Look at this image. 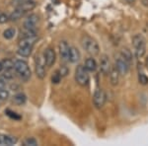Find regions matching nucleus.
I'll use <instances>...</instances> for the list:
<instances>
[{
    "label": "nucleus",
    "mask_w": 148,
    "mask_h": 146,
    "mask_svg": "<svg viewBox=\"0 0 148 146\" xmlns=\"http://www.w3.org/2000/svg\"><path fill=\"white\" fill-rule=\"evenodd\" d=\"M46 60H45V57L40 54H38L35 58V71L37 77L42 80L45 79L47 75V70H46Z\"/></svg>",
    "instance_id": "nucleus-5"
},
{
    "label": "nucleus",
    "mask_w": 148,
    "mask_h": 146,
    "mask_svg": "<svg viewBox=\"0 0 148 146\" xmlns=\"http://www.w3.org/2000/svg\"><path fill=\"white\" fill-rule=\"evenodd\" d=\"M81 59V53L79 49L76 47H70V52H69V61L71 63H77Z\"/></svg>",
    "instance_id": "nucleus-14"
},
{
    "label": "nucleus",
    "mask_w": 148,
    "mask_h": 146,
    "mask_svg": "<svg viewBox=\"0 0 148 146\" xmlns=\"http://www.w3.org/2000/svg\"><path fill=\"white\" fill-rule=\"evenodd\" d=\"M15 35H16V30L14 28H8L3 32V37H4V39H6V40L13 39V38L15 37Z\"/></svg>",
    "instance_id": "nucleus-22"
},
{
    "label": "nucleus",
    "mask_w": 148,
    "mask_h": 146,
    "mask_svg": "<svg viewBox=\"0 0 148 146\" xmlns=\"http://www.w3.org/2000/svg\"><path fill=\"white\" fill-rule=\"evenodd\" d=\"M84 66L89 72H95L98 68L97 61L95 60V58L93 57H88L84 62Z\"/></svg>",
    "instance_id": "nucleus-15"
},
{
    "label": "nucleus",
    "mask_w": 148,
    "mask_h": 146,
    "mask_svg": "<svg viewBox=\"0 0 148 146\" xmlns=\"http://www.w3.org/2000/svg\"><path fill=\"white\" fill-rule=\"evenodd\" d=\"M109 76H110V82H111V85L113 86H116L120 82V76H121V73L119 72V70L116 69V67H112L111 71L109 73Z\"/></svg>",
    "instance_id": "nucleus-13"
},
{
    "label": "nucleus",
    "mask_w": 148,
    "mask_h": 146,
    "mask_svg": "<svg viewBox=\"0 0 148 146\" xmlns=\"http://www.w3.org/2000/svg\"><path fill=\"white\" fill-rule=\"evenodd\" d=\"M9 96H10V94H9V91L6 89H1L0 90V101L3 102V101H6V100H8Z\"/></svg>",
    "instance_id": "nucleus-27"
},
{
    "label": "nucleus",
    "mask_w": 148,
    "mask_h": 146,
    "mask_svg": "<svg viewBox=\"0 0 148 146\" xmlns=\"http://www.w3.org/2000/svg\"><path fill=\"white\" fill-rule=\"evenodd\" d=\"M132 45L134 49V54L136 58H142L146 53V40L144 37L139 34L132 38Z\"/></svg>",
    "instance_id": "nucleus-3"
},
{
    "label": "nucleus",
    "mask_w": 148,
    "mask_h": 146,
    "mask_svg": "<svg viewBox=\"0 0 148 146\" xmlns=\"http://www.w3.org/2000/svg\"><path fill=\"white\" fill-rule=\"evenodd\" d=\"M38 144H39L38 141L33 137H29L27 139L24 140V142H23L24 146H37Z\"/></svg>",
    "instance_id": "nucleus-24"
},
{
    "label": "nucleus",
    "mask_w": 148,
    "mask_h": 146,
    "mask_svg": "<svg viewBox=\"0 0 148 146\" xmlns=\"http://www.w3.org/2000/svg\"><path fill=\"white\" fill-rule=\"evenodd\" d=\"M0 102H1V101H0Z\"/></svg>",
    "instance_id": "nucleus-35"
},
{
    "label": "nucleus",
    "mask_w": 148,
    "mask_h": 146,
    "mask_svg": "<svg viewBox=\"0 0 148 146\" xmlns=\"http://www.w3.org/2000/svg\"><path fill=\"white\" fill-rule=\"evenodd\" d=\"M37 37V32L36 30H29V29H24L20 33V39H25V38H32Z\"/></svg>",
    "instance_id": "nucleus-21"
},
{
    "label": "nucleus",
    "mask_w": 148,
    "mask_h": 146,
    "mask_svg": "<svg viewBox=\"0 0 148 146\" xmlns=\"http://www.w3.org/2000/svg\"><path fill=\"white\" fill-rule=\"evenodd\" d=\"M138 82L141 85H147L148 84V77L144 73L139 72L138 73Z\"/></svg>",
    "instance_id": "nucleus-25"
},
{
    "label": "nucleus",
    "mask_w": 148,
    "mask_h": 146,
    "mask_svg": "<svg viewBox=\"0 0 148 146\" xmlns=\"http://www.w3.org/2000/svg\"><path fill=\"white\" fill-rule=\"evenodd\" d=\"M14 71L15 69H5L3 72V78H5L6 80H10L14 77Z\"/></svg>",
    "instance_id": "nucleus-26"
},
{
    "label": "nucleus",
    "mask_w": 148,
    "mask_h": 146,
    "mask_svg": "<svg viewBox=\"0 0 148 146\" xmlns=\"http://www.w3.org/2000/svg\"><path fill=\"white\" fill-rule=\"evenodd\" d=\"M18 142V139L16 136L9 135V134H0V145L4 146H11Z\"/></svg>",
    "instance_id": "nucleus-12"
},
{
    "label": "nucleus",
    "mask_w": 148,
    "mask_h": 146,
    "mask_svg": "<svg viewBox=\"0 0 148 146\" xmlns=\"http://www.w3.org/2000/svg\"><path fill=\"white\" fill-rule=\"evenodd\" d=\"M9 21V16L5 13H0V24H4Z\"/></svg>",
    "instance_id": "nucleus-30"
},
{
    "label": "nucleus",
    "mask_w": 148,
    "mask_h": 146,
    "mask_svg": "<svg viewBox=\"0 0 148 146\" xmlns=\"http://www.w3.org/2000/svg\"><path fill=\"white\" fill-rule=\"evenodd\" d=\"M61 78H62V76L60 75V73L58 72V70L56 71V73L52 75L51 77V82L53 83V84H58L59 82H60Z\"/></svg>",
    "instance_id": "nucleus-28"
},
{
    "label": "nucleus",
    "mask_w": 148,
    "mask_h": 146,
    "mask_svg": "<svg viewBox=\"0 0 148 146\" xmlns=\"http://www.w3.org/2000/svg\"><path fill=\"white\" fill-rule=\"evenodd\" d=\"M116 67L121 73V75H126L130 71V63L123 58L121 54H119V56L116 58Z\"/></svg>",
    "instance_id": "nucleus-7"
},
{
    "label": "nucleus",
    "mask_w": 148,
    "mask_h": 146,
    "mask_svg": "<svg viewBox=\"0 0 148 146\" xmlns=\"http://www.w3.org/2000/svg\"><path fill=\"white\" fill-rule=\"evenodd\" d=\"M4 66V69H14V61L10 58H4L1 61Z\"/></svg>",
    "instance_id": "nucleus-23"
},
{
    "label": "nucleus",
    "mask_w": 148,
    "mask_h": 146,
    "mask_svg": "<svg viewBox=\"0 0 148 146\" xmlns=\"http://www.w3.org/2000/svg\"><path fill=\"white\" fill-rule=\"evenodd\" d=\"M6 112L7 114H8L9 117H11V118L16 119H20V117L17 116V114H16V112H13V114H11L10 112Z\"/></svg>",
    "instance_id": "nucleus-31"
},
{
    "label": "nucleus",
    "mask_w": 148,
    "mask_h": 146,
    "mask_svg": "<svg viewBox=\"0 0 148 146\" xmlns=\"http://www.w3.org/2000/svg\"><path fill=\"white\" fill-rule=\"evenodd\" d=\"M5 88H6V83L4 82V80L0 79V90H1V89H5Z\"/></svg>",
    "instance_id": "nucleus-32"
},
{
    "label": "nucleus",
    "mask_w": 148,
    "mask_h": 146,
    "mask_svg": "<svg viewBox=\"0 0 148 146\" xmlns=\"http://www.w3.org/2000/svg\"><path fill=\"white\" fill-rule=\"evenodd\" d=\"M100 72L104 76H109V73L112 69L111 61H110V57L107 54H102L101 58H100Z\"/></svg>",
    "instance_id": "nucleus-8"
},
{
    "label": "nucleus",
    "mask_w": 148,
    "mask_h": 146,
    "mask_svg": "<svg viewBox=\"0 0 148 146\" xmlns=\"http://www.w3.org/2000/svg\"><path fill=\"white\" fill-rule=\"evenodd\" d=\"M32 47H19L17 53L22 57H29L32 54Z\"/></svg>",
    "instance_id": "nucleus-19"
},
{
    "label": "nucleus",
    "mask_w": 148,
    "mask_h": 146,
    "mask_svg": "<svg viewBox=\"0 0 148 146\" xmlns=\"http://www.w3.org/2000/svg\"><path fill=\"white\" fill-rule=\"evenodd\" d=\"M37 40H38V36H37V37L20 39V42H19V47H33Z\"/></svg>",
    "instance_id": "nucleus-16"
},
{
    "label": "nucleus",
    "mask_w": 148,
    "mask_h": 146,
    "mask_svg": "<svg viewBox=\"0 0 148 146\" xmlns=\"http://www.w3.org/2000/svg\"><path fill=\"white\" fill-rule=\"evenodd\" d=\"M3 69H4V66H3V64H2V62L0 61V72L3 71Z\"/></svg>",
    "instance_id": "nucleus-33"
},
{
    "label": "nucleus",
    "mask_w": 148,
    "mask_h": 146,
    "mask_svg": "<svg viewBox=\"0 0 148 146\" xmlns=\"http://www.w3.org/2000/svg\"><path fill=\"white\" fill-rule=\"evenodd\" d=\"M27 102V97L24 93H18L13 97V103L17 106H22Z\"/></svg>",
    "instance_id": "nucleus-18"
},
{
    "label": "nucleus",
    "mask_w": 148,
    "mask_h": 146,
    "mask_svg": "<svg viewBox=\"0 0 148 146\" xmlns=\"http://www.w3.org/2000/svg\"><path fill=\"white\" fill-rule=\"evenodd\" d=\"M59 56L63 61H69V52H70V45L66 40H61L58 45Z\"/></svg>",
    "instance_id": "nucleus-9"
},
{
    "label": "nucleus",
    "mask_w": 148,
    "mask_h": 146,
    "mask_svg": "<svg viewBox=\"0 0 148 146\" xmlns=\"http://www.w3.org/2000/svg\"><path fill=\"white\" fill-rule=\"evenodd\" d=\"M68 68L66 67V66H64V65H62L61 66L60 68L58 69V72L60 73V75L62 76V77H64V76H66L68 74Z\"/></svg>",
    "instance_id": "nucleus-29"
},
{
    "label": "nucleus",
    "mask_w": 148,
    "mask_h": 146,
    "mask_svg": "<svg viewBox=\"0 0 148 146\" xmlns=\"http://www.w3.org/2000/svg\"><path fill=\"white\" fill-rule=\"evenodd\" d=\"M40 19L39 16L36 14H31L29 17L26 19V21L24 22V29H29V30H36L37 25L39 23Z\"/></svg>",
    "instance_id": "nucleus-11"
},
{
    "label": "nucleus",
    "mask_w": 148,
    "mask_h": 146,
    "mask_svg": "<svg viewBox=\"0 0 148 146\" xmlns=\"http://www.w3.org/2000/svg\"><path fill=\"white\" fill-rule=\"evenodd\" d=\"M107 101V95L102 88H96L93 94V105L96 109H102Z\"/></svg>",
    "instance_id": "nucleus-6"
},
{
    "label": "nucleus",
    "mask_w": 148,
    "mask_h": 146,
    "mask_svg": "<svg viewBox=\"0 0 148 146\" xmlns=\"http://www.w3.org/2000/svg\"><path fill=\"white\" fill-rule=\"evenodd\" d=\"M26 14L25 11H23L22 9L16 7V9L11 13V15L9 16V20L10 21H17L19 19H21L24 15Z\"/></svg>",
    "instance_id": "nucleus-17"
},
{
    "label": "nucleus",
    "mask_w": 148,
    "mask_h": 146,
    "mask_svg": "<svg viewBox=\"0 0 148 146\" xmlns=\"http://www.w3.org/2000/svg\"><path fill=\"white\" fill-rule=\"evenodd\" d=\"M127 3H130V4H133L135 2V0H125Z\"/></svg>",
    "instance_id": "nucleus-34"
},
{
    "label": "nucleus",
    "mask_w": 148,
    "mask_h": 146,
    "mask_svg": "<svg viewBox=\"0 0 148 146\" xmlns=\"http://www.w3.org/2000/svg\"><path fill=\"white\" fill-rule=\"evenodd\" d=\"M120 54L121 56L123 57L125 59H126L130 63H131L133 60V56H132V52L130 51V49H127V47H123V49H121V52Z\"/></svg>",
    "instance_id": "nucleus-20"
},
{
    "label": "nucleus",
    "mask_w": 148,
    "mask_h": 146,
    "mask_svg": "<svg viewBox=\"0 0 148 146\" xmlns=\"http://www.w3.org/2000/svg\"><path fill=\"white\" fill-rule=\"evenodd\" d=\"M75 81L81 87H86L90 82L89 71L84 65H78L75 69Z\"/></svg>",
    "instance_id": "nucleus-4"
},
{
    "label": "nucleus",
    "mask_w": 148,
    "mask_h": 146,
    "mask_svg": "<svg viewBox=\"0 0 148 146\" xmlns=\"http://www.w3.org/2000/svg\"><path fill=\"white\" fill-rule=\"evenodd\" d=\"M44 57H45V60H46V64L47 67H51V66L54 65L56 61V51L51 47H49L45 51V54H44Z\"/></svg>",
    "instance_id": "nucleus-10"
},
{
    "label": "nucleus",
    "mask_w": 148,
    "mask_h": 146,
    "mask_svg": "<svg viewBox=\"0 0 148 146\" xmlns=\"http://www.w3.org/2000/svg\"><path fill=\"white\" fill-rule=\"evenodd\" d=\"M81 45H82L83 49L86 51L89 54L95 56L100 53V47L97 40L93 39L92 37L88 35H83L81 38Z\"/></svg>",
    "instance_id": "nucleus-1"
},
{
    "label": "nucleus",
    "mask_w": 148,
    "mask_h": 146,
    "mask_svg": "<svg viewBox=\"0 0 148 146\" xmlns=\"http://www.w3.org/2000/svg\"><path fill=\"white\" fill-rule=\"evenodd\" d=\"M14 69L24 82H27L32 77L30 66L27 63V61L23 60V59H17L14 61Z\"/></svg>",
    "instance_id": "nucleus-2"
}]
</instances>
